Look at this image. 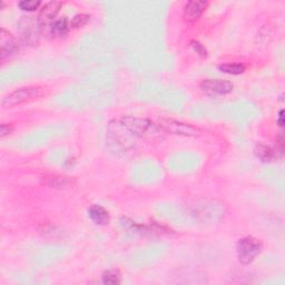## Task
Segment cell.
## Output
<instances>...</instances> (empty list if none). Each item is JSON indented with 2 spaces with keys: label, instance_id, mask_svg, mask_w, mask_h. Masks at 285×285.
Returning a JSON list of instances; mask_svg holds the SVG:
<instances>
[{
  "label": "cell",
  "instance_id": "1",
  "mask_svg": "<svg viewBox=\"0 0 285 285\" xmlns=\"http://www.w3.org/2000/svg\"><path fill=\"white\" fill-rule=\"evenodd\" d=\"M121 125L130 132L132 135L137 137H155L158 136V126L147 120L135 116H124L121 120Z\"/></svg>",
  "mask_w": 285,
  "mask_h": 285
},
{
  "label": "cell",
  "instance_id": "2",
  "mask_svg": "<svg viewBox=\"0 0 285 285\" xmlns=\"http://www.w3.org/2000/svg\"><path fill=\"white\" fill-rule=\"evenodd\" d=\"M262 247L263 245L261 241L253 238V236L242 238L236 244V253H238L239 261L244 265L251 264L261 253Z\"/></svg>",
  "mask_w": 285,
  "mask_h": 285
},
{
  "label": "cell",
  "instance_id": "3",
  "mask_svg": "<svg viewBox=\"0 0 285 285\" xmlns=\"http://www.w3.org/2000/svg\"><path fill=\"white\" fill-rule=\"evenodd\" d=\"M160 130L173 135H181L186 137H198L203 134V131L198 127L186 124L180 121H175L173 118H159L158 125Z\"/></svg>",
  "mask_w": 285,
  "mask_h": 285
},
{
  "label": "cell",
  "instance_id": "4",
  "mask_svg": "<svg viewBox=\"0 0 285 285\" xmlns=\"http://www.w3.org/2000/svg\"><path fill=\"white\" fill-rule=\"evenodd\" d=\"M41 95L42 88L39 86H27V87L18 88L5 96L2 105L4 107H14L26 103V101L38 98Z\"/></svg>",
  "mask_w": 285,
  "mask_h": 285
},
{
  "label": "cell",
  "instance_id": "5",
  "mask_svg": "<svg viewBox=\"0 0 285 285\" xmlns=\"http://www.w3.org/2000/svg\"><path fill=\"white\" fill-rule=\"evenodd\" d=\"M18 28L24 44L28 46L38 44L41 30L38 19H34V17H23L19 20Z\"/></svg>",
  "mask_w": 285,
  "mask_h": 285
},
{
  "label": "cell",
  "instance_id": "6",
  "mask_svg": "<svg viewBox=\"0 0 285 285\" xmlns=\"http://www.w3.org/2000/svg\"><path fill=\"white\" fill-rule=\"evenodd\" d=\"M200 88L206 95L216 97L232 93L233 84L223 79H204L200 84Z\"/></svg>",
  "mask_w": 285,
  "mask_h": 285
},
{
  "label": "cell",
  "instance_id": "7",
  "mask_svg": "<svg viewBox=\"0 0 285 285\" xmlns=\"http://www.w3.org/2000/svg\"><path fill=\"white\" fill-rule=\"evenodd\" d=\"M62 6V2H49L44 5L38 16V23L41 29H46L49 33L52 24L57 19V14Z\"/></svg>",
  "mask_w": 285,
  "mask_h": 285
},
{
  "label": "cell",
  "instance_id": "8",
  "mask_svg": "<svg viewBox=\"0 0 285 285\" xmlns=\"http://www.w3.org/2000/svg\"><path fill=\"white\" fill-rule=\"evenodd\" d=\"M18 50L19 46L16 37L8 30L2 28L0 30V59L5 61L6 58L14 56Z\"/></svg>",
  "mask_w": 285,
  "mask_h": 285
},
{
  "label": "cell",
  "instance_id": "9",
  "mask_svg": "<svg viewBox=\"0 0 285 285\" xmlns=\"http://www.w3.org/2000/svg\"><path fill=\"white\" fill-rule=\"evenodd\" d=\"M207 7V3L204 0H191L183 9V18L187 23H194L201 17Z\"/></svg>",
  "mask_w": 285,
  "mask_h": 285
},
{
  "label": "cell",
  "instance_id": "10",
  "mask_svg": "<svg viewBox=\"0 0 285 285\" xmlns=\"http://www.w3.org/2000/svg\"><path fill=\"white\" fill-rule=\"evenodd\" d=\"M90 219L97 225H106L109 222V214L100 205H93L88 209Z\"/></svg>",
  "mask_w": 285,
  "mask_h": 285
},
{
  "label": "cell",
  "instance_id": "11",
  "mask_svg": "<svg viewBox=\"0 0 285 285\" xmlns=\"http://www.w3.org/2000/svg\"><path fill=\"white\" fill-rule=\"evenodd\" d=\"M254 153L257 158H260L262 162H272L276 157V150L264 144H256L254 148Z\"/></svg>",
  "mask_w": 285,
  "mask_h": 285
},
{
  "label": "cell",
  "instance_id": "12",
  "mask_svg": "<svg viewBox=\"0 0 285 285\" xmlns=\"http://www.w3.org/2000/svg\"><path fill=\"white\" fill-rule=\"evenodd\" d=\"M44 184L53 188H67L73 186V180L71 177L53 175L44 177Z\"/></svg>",
  "mask_w": 285,
  "mask_h": 285
},
{
  "label": "cell",
  "instance_id": "13",
  "mask_svg": "<svg viewBox=\"0 0 285 285\" xmlns=\"http://www.w3.org/2000/svg\"><path fill=\"white\" fill-rule=\"evenodd\" d=\"M69 27L71 26H69L68 19L66 17L57 18L55 23L51 26L49 34L53 37H63L67 34Z\"/></svg>",
  "mask_w": 285,
  "mask_h": 285
},
{
  "label": "cell",
  "instance_id": "14",
  "mask_svg": "<svg viewBox=\"0 0 285 285\" xmlns=\"http://www.w3.org/2000/svg\"><path fill=\"white\" fill-rule=\"evenodd\" d=\"M218 69L220 72L225 74H231V75H240L245 72V66L243 64L240 63H226V64H220L218 65Z\"/></svg>",
  "mask_w": 285,
  "mask_h": 285
},
{
  "label": "cell",
  "instance_id": "15",
  "mask_svg": "<svg viewBox=\"0 0 285 285\" xmlns=\"http://www.w3.org/2000/svg\"><path fill=\"white\" fill-rule=\"evenodd\" d=\"M103 283L104 284H112V285H116V284H120L122 283V275L120 271L117 270H109L107 271L103 274Z\"/></svg>",
  "mask_w": 285,
  "mask_h": 285
},
{
  "label": "cell",
  "instance_id": "16",
  "mask_svg": "<svg viewBox=\"0 0 285 285\" xmlns=\"http://www.w3.org/2000/svg\"><path fill=\"white\" fill-rule=\"evenodd\" d=\"M89 20H90L89 15L78 14L76 16H74L73 19L69 21V26L73 27V28H80V27H84L85 25H87Z\"/></svg>",
  "mask_w": 285,
  "mask_h": 285
},
{
  "label": "cell",
  "instance_id": "17",
  "mask_svg": "<svg viewBox=\"0 0 285 285\" xmlns=\"http://www.w3.org/2000/svg\"><path fill=\"white\" fill-rule=\"evenodd\" d=\"M41 3L39 0H23V2H19L18 6L20 9L27 10V12H33V10L38 9Z\"/></svg>",
  "mask_w": 285,
  "mask_h": 285
},
{
  "label": "cell",
  "instance_id": "18",
  "mask_svg": "<svg viewBox=\"0 0 285 285\" xmlns=\"http://www.w3.org/2000/svg\"><path fill=\"white\" fill-rule=\"evenodd\" d=\"M191 45L193 47V49H194V51L196 53H198L200 56H203V57H206L207 56V50H206V48L204 47L201 42H198L196 40H193L191 41Z\"/></svg>",
  "mask_w": 285,
  "mask_h": 285
},
{
  "label": "cell",
  "instance_id": "19",
  "mask_svg": "<svg viewBox=\"0 0 285 285\" xmlns=\"http://www.w3.org/2000/svg\"><path fill=\"white\" fill-rule=\"evenodd\" d=\"M12 132H13L12 124H2V125H0V136L2 137L9 135Z\"/></svg>",
  "mask_w": 285,
  "mask_h": 285
},
{
  "label": "cell",
  "instance_id": "20",
  "mask_svg": "<svg viewBox=\"0 0 285 285\" xmlns=\"http://www.w3.org/2000/svg\"><path fill=\"white\" fill-rule=\"evenodd\" d=\"M283 110L279 111V115H278V121H277V124L279 126H283Z\"/></svg>",
  "mask_w": 285,
  "mask_h": 285
}]
</instances>
